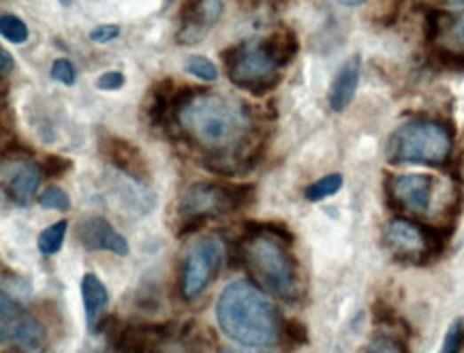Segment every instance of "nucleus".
I'll return each instance as SVG.
<instances>
[{"label":"nucleus","mask_w":464,"mask_h":353,"mask_svg":"<svg viewBox=\"0 0 464 353\" xmlns=\"http://www.w3.org/2000/svg\"><path fill=\"white\" fill-rule=\"evenodd\" d=\"M176 122L182 137L203 150L201 165L218 176L248 174L244 148L253 137V112L242 98L212 90H178Z\"/></svg>","instance_id":"nucleus-1"},{"label":"nucleus","mask_w":464,"mask_h":353,"mask_svg":"<svg viewBox=\"0 0 464 353\" xmlns=\"http://www.w3.org/2000/svg\"><path fill=\"white\" fill-rule=\"evenodd\" d=\"M216 321L232 341L244 347L270 349L283 339V317L248 280H233L216 302Z\"/></svg>","instance_id":"nucleus-2"},{"label":"nucleus","mask_w":464,"mask_h":353,"mask_svg":"<svg viewBox=\"0 0 464 353\" xmlns=\"http://www.w3.org/2000/svg\"><path fill=\"white\" fill-rule=\"evenodd\" d=\"M242 242L244 268L253 283L285 302H295L300 298V270L289 244L262 231L255 221L244 223Z\"/></svg>","instance_id":"nucleus-3"},{"label":"nucleus","mask_w":464,"mask_h":353,"mask_svg":"<svg viewBox=\"0 0 464 353\" xmlns=\"http://www.w3.org/2000/svg\"><path fill=\"white\" fill-rule=\"evenodd\" d=\"M453 137L445 124L413 121L389 135L385 157L392 165H429L443 168L452 157Z\"/></svg>","instance_id":"nucleus-4"},{"label":"nucleus","mask_w":464,"mask_h":353,"mask_svg":"<svg viewBox=\"0 0 464 353\" xmlns=\"http://www.w3.org/2000/svg\"><path fill=\"white\" fill-rule=\"evenodd\" d=\"M453 225L430 227L411 219H394L385 225L383 242L398 263L429 266L443 255Z\"/></svg>","instance_id":"nucleus-5"},{"label":"nucleus","mask_w":464,"mask_h":353,"mask_svg":"<svg viewBox=\"0 0 464 353\" xmlns=\"http://www.w3.org/2000/svg\"><path fill=\"white\" fill-rule=\"evenodd\" d=\"M255 186L240 183H195L178 201L180 219L210 221L233 215L253 204Z\"/></svg>","instance_id":"nucleus-6"},{"label":"nucleus","mask_w":464,"mask_h":353,"mask_svg":"<svg viewBox=\"0 0 464 353\" xmlns=\"http://www.w3.org/2000/svg\"><path fill=\"white\" fill-rule=\"evenodd\" d=\"M227 75L233 86L262 97L280 82V67L263 48L262 41H242L223 51Z\"/></svg>","instance_id":"nucleus-7"},{"label":"nucleus","mask_w":464,"mask_h":353,"mask_svg":"<svg viewBox=\"0 0 464 353\" xmlns=\"http://www.w3.org/2000/svg\"><path fill=\"white\" fill-rule=\"evenodd\" d=\"M223 262V247L216 240L197 242L195 247L186 253L185 266H182L180 292L186 302H193L215 283L218 272H221Z\"/></svg>","instance_id":"nucleus-8"},{"label":"nucleus","mask_w":464,"mask_h":353,"mask_svg":"<svg viewBox=\"0 0 464 353\" xmlns=\"http://www.w3.org/2000/svg\"><path fill=\"white\" fill-rule=\"evenodd\" d=\"M0 324H3V342H13L26 351H43L48 345V332L43 324L7 292L0 295Z\"/></svg>","instance_id":"nucleus-9"},{"label":"nucleus","mask_w":464,"mask_h":353,"mask_svg":"<svg viewBox=\"0 0 464 353\" xmlns=\"http://www.w3.org/2000/svg\"><path fill=\"white\" fill-rule=\"evenodd\" d=\"M385 193L394 210L424 215L429 212L432 193H435V178L424 174L389 176L385 183Z\"/></svg>","instance_id":"nucleus-10"},{"label":"nucleus","mask_w":464,"mask_h":353,"mask_svg":"<svg viewBox=\"0 0 464 353\" xmlns=\"http://www.w3.org/2000/svg\"><path fill=\"white\" fill-rule=\"evenodd\" d=\"M43 169L35 161L12 157L4 159L3 163V191L7 200H12L15 206H30L33 197L39 191L41 180H43Z\"/></svg>","instance_id":"nucleus-11"},{"label":"nucleus","mask_w":464,"mask_h":353,"mask_svg":"<svg viewBox=\"0 0 464 353\" xmlns=\"http://www.w3.org/2000/svg\"><path fill=\"white\" fill-rule=\"evenodd\" d=\"M223 15V0H186L180 9V30L176 35L180 45H193L218 22Z\"/></svg>","instance_id":"nucleus-12"},{"label":"nucleus","mask_w":464,"mask_h":353,"mask_svg":"<svg viewBox=\"0 0 464 353\" xmlns=\"http://www.w3.org/2000/svg\"><path fill=\"white\" fill-rule=\"evenodd\" d=\"M77 242L86 251H107L114 255L127 257L131 253L127 238L114 230V225L103 216H88L77 225Z\"/></svg>","instance_id":"nucleus-13"},{"label":"nucleus","mask_w":464,"mask_h":353,"mask_svg":"<svg viewBox=\"0 0 464 353\" xmlns=\"http://www.w3.org/2000/svg\"><path fill=\"white\" fill-rule=\"evenodd\" d=\"M101 154L118 171H122L124 176L133 178L135 183H145V180L150 178L145 157L133 142H127V139L120 137H107L101 142Z\"/></svg>","instance_id":"nucleus-14"},{"label":"nucleus","mask_w":464,"mask_h":353,"mask_svg":"<svg viewBox=\"0 0 464 353\" xmlns=\"http://www.w3.org/2000/svg\"><path fill=\"white\" fill-rule=\"evenodd\" d=\"M359 74H362V60L359 56H351L345 65L338 69L330 86V107L332 112H345L356 97Z\"/></svg>","instance_id":"nucleus-15"},{"label":"nucleus","mask_w":464,"mask_h":353,"mask_svg":"<svg viewBox=\"0 0 464 353\" xmlns=\"http://www.w3.org/2000/svg\"><path fill=\"white\" fill-rule=\"evenodd\" d=\"M82 300H83V310H86V326L88 330H95L98 321L106 317V309L109 304V292L103 285V280L97 274L86 272L82 277Z\"/></svg>","instance_id":"nucleus-16"},{"label":"nucleus","mask_w":464,"mask_h":353,"mask_svg":"<svg viewBox=\"0 0 464 353\" xmlns=\"http://www.w3.org/2000/svg\"><path fill=\"white\" fill-rule=\"evenodd\" d=\"M262 43H263L265 51L272 56L274 62L280 67V69L289 65L300 50L295 33L291 28H285V26H280L279 30H274V33L270 35V37H265Z\"/></svg>","instance_id":"nucleus-17"},{"label":"nucleus","mask_w":464,"mask_h":353,"mask_svg":"<svg viewBox=\"0 0 464 353\" xmlns=\"http://www.w3.org/2000/svg\"><path fill=\"white\" fill-rule=\"evenodd\" d=\"M67 230H69V223H67L65 219L56 221L54 225L45 227V230L39 233V238H36V247H39L41 255H45V257L56 255V253L62 248V242H65Z\"/></svg>","instance_id":"nucleus-18"},{"label":"nucleus","mask_w":464,"mask_h":353,"mask_svg":"<svg viewBox=\"0 0 464 353\" xmlns=\"http://www.w3.org/2000/svg\"><path fill=\"white\" fill-rule=\"evenodd\" d=\"M342 183H345V178H342V174H330V176H323V178L315 180V183L309 184L304 189V197L312 204H317V201H323L327 200V197L336 195L338 191L342 189Z\"/></svg>","instance_id":"nucleus-19"},{"label":"nucleus","mask_w":464,"mask_h":353,"mask_svg":"<svg viewBox=\"0 0 464 353\" xmlns=\"http://www.w3.org/2000/svg\"><path fill=\"white\" fill-rule=\"evenodd\" d=\"M430 62L441 71L460 74V71H464V51H458L453 48H436L430 54Z\"/></svg>","instance_id":"nucleus-20"},{"label":"nucleus","mask_w":464,"mask_h":353,"mask_svg":"<svg viewBox=\"0 0 464 353\" xmlns=\"http://www.w3.org/2000/svg\"><path fill=\"white\" fill-rule=\"evenodd\" d=\"M0 33H3L4 39L12 41V43H24V41L28 39V26H26L18 15L4 13L3 18H0Z\"/></svg>","instance_id":"nucleus-21"},{"label":"nucleus","mask_w":464,"mask_h":353,"mask_svg":"<svg viewBox=\"0 0 464 353\" xmlns=\"http://www.w3.org/2000/svg\"><path fill=\"white\" fill-rule=\"evenodd\" d=\"M283 339L289 347L298 349V347H304L309 342V328H306L304 321L294 319H283Z\"/></svg>","instance_id":"nucleus-22"},{"label":"nucleus","mask_w":464,"mask_h":353,"mask_svg":"<svg viewBox=\"0 0 464 353\" xmlns=\"http://www.w3.org/2000/svg\"><path fill=\"white\" fill-rule=\"evenodd\" d=\"M186 71H189L191 75L200 77L201 82H216L218 80L216 65L210 59H206V56H191V59L186 60Z\"/></svg>","instance_id":"nucleus-23"},{"label":"nucleus","mask_w":464,"mask_h":353,"mask_svg":"<svg viewBox=\"0 0 464 353\" xmlns=\"http://www.w3.org/2000/svg\"><path fill=\"white\" fill-rule=\"evenodd\" d=\"M39 206L45 208V210L67 212L71 208V197L62 189H59V186H50V189H45L43 193L39 195Z\"/></svg>","instance_id":"nucleus-24"},{"label":"nucleus","mask_w":464,"mask_h":353,"mask_svg":"<svg viewBox=\"0 0 464 353\" xmlns=\"http://www.w3.org/2000/svg\"><path fill=\"white\" fill-rule=\"evenodd\" d=\"M445 20H450V18H447V13L439 12V9H426L424 33H426V41H429V43H432V41H436L441 37V33L445 30V24H443Z\"/></svg>","instance_id":"nucleus-25"},{"label":"nucleus","mask_w":464,"mask_h":353,"mask_svg":"<svg viewBox=\"0 0 464 353\" xmlns=\"http://www.w3.org/2000/svg\"><path fill=\"white\" fill-rule=\"evenodd\" d=\"M73 168V161L71 159H65V157H56V154H51V157H45L43 163H41V169H43V176L45 178H62V176L67 174V171H71Z\"/></svg>","instance_id":"nucleus-26"},{"label":"nucleus","mask_w":464,"mask_h":353,"mask_svg":"<svg viewBox=\"0 0 464 353\" xmlns=\"http://www.w3.org/2000/svg\"><path fill=\"white\" fill-rule=\"evenodd\" d=\"M50 75H51V80L59 82V84H62V86H73L75 84V77H77L75 67H73L71 60H67V59L56 60L54 65H51Z\"/></svg>","instance_id":"nucleus-27"},{"label":"nucleus","mask_w":464,"mask_h":353,"mask_svg":"<svg viewBox=\"0 0 464 353\" xmlns=\"http://www.w3.org/2000/svg\"><path fill=\"white\" fill-rule=\"evenodd\" d=\"M464 341V321L456 319L447 330L445 341H443V353H460Z\"/></svg>","instance_id":"nucleus-28"},{"label":"nucleus","mask_w":464,"mask_h":353,"mask_svg":"<svg viewBox=\"0 0 464 353\" xmlns=\"http://www.w3.org/2000/svg\"><path fill=\"white\" fill-rule=\"evenodd\" d=\"M366 353H409V351H406L403 342L394 339V336H381V339H377L368 347Z\"/></svg>","instance_id":"nucleus-29"},{"label":"nucleus","mask_w":464,"mask_h":353,"mask_svg":"<svg viewBox=\"0 0 464 353\" xmlns=\"http://www.w3.org/2000/svg\"><path fill=\"white\" fill-rule=\"evenodd\" d=\"M405 0H383L381 3V12H379L377 20L379 24L383 26H394L396 20H398L400 9H403Z\"/></svg>","instance_id":"nucleus-30"},{"label":"nucleus","mask_w":464,"mask_h":353,"mask_svg":"<svg viewBox=\"0 0 464 353\" xmlns=\"http://www.w3.org/2000/svg\"><path fill=\"white\" fill-rule=\"evenodd\" d=\"M120 35V26L116 24H101L97 28L90 30V41L92 43L106 45L109 41H114Z\"/></svg>","instance_id":"nucleus-31"},{"label":"nucleus","mask_w":464,"mask_h":353,"mask_svg":"<svg viewBox=\"0 0 464 353\" xmlns=\"http://www.w3.org/2000/svg\"><path fill=\"white\" fill-rule=\"evenodd\" d=\"M124 86V74L122 71H106L97 80L98 90H120Z\"/></svg>","instance_id":"nucleus-32"},{"label":"nucleus","mask_w":464,"mask_h":353,"mask_svg":"<svg viewBox=\"0 0 464 353\" xmlns=\"http://www.w3.org/2000/svg\"><path fill=\"white\" fill-rule=\"evenodd\" d=\"M447 33H450V39L456 43L458 51H464V13L458 15V18L450 20V26H447Z\"/></svg>","instance_id":"nucleus-33"},{"label":"nucleus","mask_w":464,"mask_h":353,"mask_svg":"<svg viewBox=\"0 0 464 353\" xmlns=\"http://www.w3.org/2000/svg\"><path fill=\"white\" fill-rule=\"evenodd\" d=\"M150 353H195L191 347L182 345V342H174V341H163L156 342V345L150 349Z\"/></svg>","instance_id":"nucleus-34"},{"label":"nucleus","mask_w":464,"mask_h":353,"mask_svg":"<svg viewBox=\"0 0 464 353\" xmlns=\"http://www.w3.org/2000/svg\"><path fill=\"white\" fill-rule=\"evenodd\" d=\"M13 56L9 54L7 50H0V74H3V77H9L12 75L13 71Z\"/></svg>","instance_id":"nucleus-35"},{"label":"nucleus","mask_w":464,"mask_h":353,"mask_svg":"<svg viewBox=\"0 0 464 353\" xmlns=\"http://www.w3.org/2000/svg\"><path fill=\"white\" fill-rule=\"evenodd\" d=\"M221 353H265V349H259V347H244L242 349H223Z\"/></svg>","instance_id":"nucleus-36"},{"label":"nucleus","mask_w":464,"mask_h":353,"mask_svg":"<svg viewBox=\"0 0 464 353\" xmlns=\"http://www.w3.org/2000/svg\"><path fill=\"white\" fill-rule=\"evenodd\" d=\"M334 3L345 4V7H359V4H364L366 0H334Z\"/></svg>","instance_id":"nucleus-37"},{"label":"nucleus","mask_w":464,"mask_h":353,"mask_svg":"<svg viewBox=\"0 0 464 353\" xmlns=\"http://www.w3.org/2000/svg\"><path fill=\"white\" fill-rule=\"evenodd\" d=\"M443 3H447V4H464V0H443Z\"/></svg>","instance_id":"nucleus-38"},{"label":"nucleus","mask_w":464,"mask_h":353,"mask_svg":"<svg viewBox=\"0 0 464 353\" xmlns=\"http://www.w3.org/2000/svg\"><path fill=\"white\" fill-rule=\"evenodd\" d=\"M71 3H73V0H60V4H62V7H69Z\"/></svg>","instance_id":"nucleus-39"},{"label":"nucleus","mask_w":464,"mask_h":353,"mask_svg":"<svg viewBox=\"0 0 464 353\" xmlns=\"http://www.w3.org/2000/svg\"><path fill=\"white\" fill-rule=\"evenodd\" d=\"M171 3H174V0H165V9H167V7H169V4H171Z\"/></svg>","instance_id":"nucleus-40"}]
</instances>
